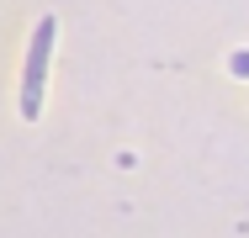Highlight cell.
Wrapping results in <instances>:
<instances>
[{"label": "cell", "instance_id": "1", "mask_svg": "<svg viewBox=\"0 0 249 238\" xmlns=\"http://www.w3.org/2000/svg\"><path fill=\"white\" fill-rule=\"evenodd\" d=\"M58 43V16H43L32 27V43H27V64H21V90H16V111L32 122L43 111V85H48V58Z\"/></svg>", "mask_w": 249, "mask_h": 238}]
</instances>
